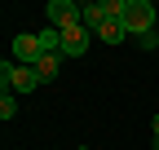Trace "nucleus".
<instances>
[{
  "label": "nucleus",
  "instance_id": "9b49d317",
  "mask_svg": "<svg viewBox=\"0 0 159 150\" xmlns=\"http://www.w3.org/2000/svg\"><path fill=\"white\" fill-rule=\"evenodd\" d=\"M150 150H159V115L150 119Z\"/></svg>",
  "mask_w": 159,
  "mask_h": 150
},
{
  "label": "nucleus",
  "instance_id": "423d86ee",
  "mask_svg": "<svg viewBox=\"0 0 159 150\" xmlns=\"http://www.w3.org/2000/svg\"><path fill=\"white\" fill-rule=\"evenodd\" d=\"M57 71H62V53H44V58L35 62V75H40V84L57 80Z\"/></svg>",
  "mask_w": 159,
  "mask_h": 150
},
{
  "label": "nucleus",
  "instance_id": "20e7f679",
  "mask_svg": "<svg viewBox=\"0 0 159 150\" xmlns=\"http://www.w3.org/2000/svg\"><path fill=\"white\" fill-rule=\"evenodd\" d=\"M9 58H13V62H22V66H35L40 58H44V49H40L35 31H18V35H13V44H9Z\"/></svg>",
  "mask_w": 159,
  "mask_h": 150
},
{
  "label": "nucleus",
  "instance_id": "f8f14e48",
  "mask_svg": "<svg viewBox=\"0 0 159 150\" xmlns=\"http://www.w3.org/2000/svg\"><path fill=\"white\" fill-rule=\"evenodd\" d=\"M75 150H89V146H75Z\"/></svg>",
  "mask_w": 159,
  "mask_h": 150
},
{
  "label": "nucleus",
  "instance_id": "39448f33",
  "mask_svg": "<svg viewBox=\"0 0 159 150\" xmlns=\"http://www.w3.org/2000/svg\"><path fill=\"white\" fill-rule=\"evenodd\" d=\"M89 27L80 22V27H71V31H62V58H84L89 53Z\"/></svg>",
  "mask_w": 159,
  "mask_h": 150
},
{
  "label": "nucleus",
  "instance_id": "7ed1b4c3",
  "mask_svg": "<svg viewBox=\"0 0 159 150\" xmlns=\"http://www.w3.org/2000/svg\"><path fill=\"white\" fill-rule=\"evenodd\" d=\"M44 22L57 27V31H71L84 22V5H75V0H49L44 5Z\"/></svg>",
  "mask_w": 159,
  "mask_h": 150
},
{
  "label": "nucleus",
  "instance_id": "0eeeda50",
  "mask_svg": "<svg viewBox=\"0 0 159 150\" xmlns=\"http://www.w3.org/2000/svg\"><path fill=\"white\" fill-rule=\"evenodd\" d=\"M97 35H102L106 44H124V40H128V31H124V18H111V22H102V27H97Z\"/></svg>",
  "mask_w": 159,
  "mask_h": 150
},
{
  "label": "nucleus",
  "instance_id": "f257e3e1",
  "mask_svg": "<svg viewBox=\"0 0 159 150\" xmlns=\"http://www.w3.org/2000/svg\"><path fill=\"white\" fill-rule=\"evenodd\" d=\"M40 88V75H35V66H22V62H13V58H5L0 62V93H35Z\"/></svg>",
  "mask_w": 159,
  "mask_h": 150
},
{
  "label": "nucleus",
  "instance_id": "6e6552de",
  "mask_svg": "<svg viewBox=\"0 0 159 150\" xmlns=\"http://www.w3.org/2000/svg\"><path fill=\"white\" fill-rule=\"evenodd\" d=\"M35 40H40V49H44V53H62V31H57V27H40L35 31Z\"/></svg>",
  "mask_w": 159,
  "mask_h": 150
},
{
  "label": "nucleus",
  "instance_id": "9d476101",
  "mask_svg": "<svg viewBox=\"0 0 159 150\" xmlns=\"http://www.w3.org/2000/svg\"><path fill=\"white\" fill-rule=\"evenodd\" d=\"M133 44L142 49V53H155V49H159V27H155V31H146V35H137Z\"/></svg>",
  "mask_w": 159,
  "mask_h": 150
},
{
  "label": "nucleus",
  "instance_id": "1a4fd4ad",
  "mask_svg": "<svg viewBox=\"0 0 159 150\" xmlns=\"http://www.w3.org/2000/svg\"><path fill=\"white\" fill-rule=\"evenodd\" d=\"M18 115V93H0V119H13Z\"/></svg>",
  "mask_w": 159,
  "mask_h": 150
},
{
  "label": "nucleus",
  "instance_id": "f03ea898",
  "mask_svg": "<svg viewBox=\"0 0 159 150\" xmlns=\"http://www.w3.org/2000/svg\"><path fill=\"white\" fill-rule=\"evenodd\" d=\"M155 22H159V5H150V0H124V31H128V40L155 31Z\"/></svg>",
  "mask_w": 159,
  "mask_h": 150
}]
</instances>
